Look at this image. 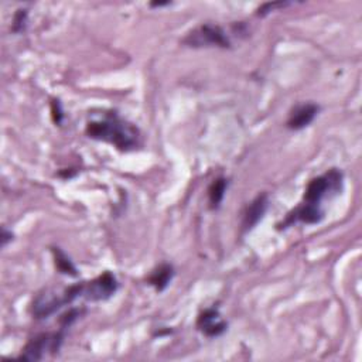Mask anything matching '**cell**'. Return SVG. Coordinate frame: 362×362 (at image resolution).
Wrapping results in <instances>:
<instances>
[{
    "label": "cell",
    "mask_w": 362,
    "mask_h": 362,
    "mask_svg": "<svg viewBox=\"0 0 362 362\" xmlns=\"http://www.w3.org/2000/svg\"><path fill=\"white\" fill-rule=\"evenodd\" d=\"M86 135L95 141L113 145L116 149L128 152L139 145V131L116 113H102L92 117L86 125Z\"/></svg>",
    "instance_id": "obj_1"
},
{
    "label": "cell",
    "mask_w": 362,
    "mask_h": 362,
    "mask_svg": "<svg viewBox=\"0 0 362 362\" xmlns=\"http://www.w3.org/2000/svg\"><path fill=\"white\" fill-rule=\"evenodd\" d=\"M82 293H84V283L70 286L64 290L47 289L34 299L32 306V313L39 320L47 318L51 314H54L57 310L64 307L65 304L72 303L78 297H82Z\"/></svg>",
    "instance_id": "obj_2"
},
{
    "label": "cell",
    "mask_w": 362,
    "mask_h": 362,
    "mask_svg": "<svg viewBox=\"0 0 362 362\" xmlns=\"http://www.w3.org/2000/svg\"><path fill=\"white\" fill-rule=\"evenodd\" d=\"M183 43L188 47H219L229 49L231 40L225 30L216 25H202L186 36Z\"/></svg>",
    "instance_id": "obj_3"
},
{
    "label": "cell",
    "mask_w": 362,
    "mask_h": 362,
    "mask_svg": "<svg viewBox=\"0 0 362 362\" xmlns=\"http://www.w3.org/2000/svg\"><path fill=\"white\" fill-rule=\"evenodd\" d=\"M64 341L63 332H47L33 338L23 349L20 358L26 361H41L46 354H57Z\"/></svg>",
    "instance_id": "obj_4"
},
{
    "label": "cell",
    "mask_w": 362,
    "mask_h": 362,
    "mask_svg": "<svg viewBox=\"0 0 362 362\" xmlns=\"http://www.w3.org/2000/svg\"><path fill=\"white\" fill-rule=\"evenodd\" d=\"M342 174L332 169L328 173L313 179L304 193V202L320 205V201L327 195L328 191H338L341 187Z\"/></svg>",
    "instance_id": "obj_5"
},
{
    "label": "cell",
    "mask_w": 362,
    "mask_h": 362,
    "mask_svg": "<svg viewBox=\"0 0 362 362\" xmlns=\"http://www.w3.org/2000/svg\"><path fill=\"white\" fill-rule=\"evenodd\" d=\"M117 290V280L110 272H105L103 275L98 276L95 280L84 283V295L82 297L98 302L106 300L115 295Z\"/></svg>",
    "instance_id": "obj_6"
},
{
    "label": "cell",
    "mask_w": 362,
    "mask_h": 362,
    "mask_svg": "<svg viewBox=\"0 0 362 362\" xmlns=\"http://www.w3.org/2000/svg\"><path fill=\"white\" fill-rule=\"evenodd\" d=\"M318 110H320V106L313 102L297 105L292 110V113L287 119V128L292 131L304 129L316 119V116L318 115Z\"/></svg>",
    "instance_id": "obj_7"
},
{
    "label": "cell",
    "mask_w": 362,
    "mask_h": 362,
    "mask_svg": "<svg viewBox=\"0 0 362 362\" xmlns=\"http://www.w3.org/2000/svg\"><path fill=\"white\" fill-rule=\"evenodd\" d=\"M197 327L207 337H218L226 331L228 324L221 318L216 309H207L200 314Z\"/></svg>",
    "instance_id": "obj_8"
},
{
    "label": "cell",
    "mask_w": 362,
    "mask_h": 362,
    "mask_svg": "<svg viewBox=\"0 0 362 362\" xmlns=\"http://www.w3.org/2000/svg\"><path fill=\"white\" fill-rule=\"evenodd\" d=\"M323 216H324V212L320 208V205L303 202L299 208H296L292 214L287 215L286 221L283 222V225L280 228H286L289 225H293L297 221L304 222V224H318L323 219Z\"/></svg>",
    "instance_id": "obj_9"
},
{
    "label": "cell",
    "mask_w": 362,
    "mask_h": 362,
    "mask_svg": "<svg viewBox=\"0 0 362 362\" xmlns=\"http://www.w3.org/2000/svg\"><path fill=\"white\" fill-rule=\"evenodd\" d=\"M268 207H269L268 194L266 193L259 194L247 208V212L244 216V229L251 231L252 228H255L259 224V221H262V218L265 216Z\"/></svg>",
    "instance_id": "obj_10"
},
{
    "label": "cell",
    "mask_w": 362,
    "mask_h": 362,
    "mask_svg": "<svg viewBox=\"0 0 362 362\" xmlns=\"http://www.w3.org/2000/svg\"><path fill=\"white\" fill-rule=\"evenodd\" d=\"M174 276V269L169 264H162L159 268H156L152 275L149 276L148 282L152 285L157 292H163L172 282Z\"/></svg>",
    "instance_id": "obj_11"
},
{
    "label": "cell",
    "mask_w": 362,
    "mask_h": 362,
    "mask_svg": "<svg viewBox=\"0 0 362 362\" xmlns=\"http://www.w3.org/2000/svg\"><path fill=\"white\" fill-rule=\"evenodd\" d=\"M226 187H228V180L224 177H218L211 183L208 188V200H209L211 209H216L221 205L226 193Z\"/></svg>",
    "instance_id": "obj_12"
},
{
    "label": "cell",
    "mask_w": 362,
    "mask_h": 362,
    "mask_svg": "<svg viewBox=\"0 0 362 362\" xmlns=\"http://www.w3.org/2000/svg\"><path fill=\"white\" fill-rule=\"evenodd\" d=\"M53 254H54V259H56V266L61 273L70 275V276H77L78 275L74 264L71 262V259L60 248H54Z\"/></svg>",
    "instance_id": "obj_13"
},
{
    "label": "cell",
    "mask_w": 362,
    "mask_h": 362,
    "mask_svg": "<svg viewBox=\"0 0 362 362\" xmlns=\"http://www.w3.org/2000/svg\"><path fill=\"white\" fill-rule=\"evenodd\" d=\"M290 4H287V2H275V4H265L264 6H261L259 9H258V16H266V15H269L271 12H273V11H276V9H280V8H286V6H289Z\"/></svg>",
    "instance_id": "obj_14"
},
{
    "label": "cell",
    "mask_w": 362,
    "mask_h": 362,
    "mask_svg": "<svg viewBox=\"0 0 362 362\" xmlns=\"http://www.w3.org/2000/svg\"><path fill=\"white\" fill-rule=\"evenodd\" d=\"M26 16H27V12L26 11H19L15 16V22H13V32L16 33H20L25 30V26H26Z\"/></svg>",
    "instance_id": "obj_15"
},
{
    "label": "cell",
    "mask_w": 362,
    "mask_h": 362,
    "mask_svg": "<svg viewBox=\"0 0 362 362\" xmlns=\"http://www.w3.org/2000/svg\"><path fill=\"white\" fill-rule=\"evenodd\" d=\"M12 239H13V233L9 232L6 228H4V231H2V247L5 248L9 240H12Z\"/></svg>",
    "instance_id": "obj_16"
}]
</instances>
